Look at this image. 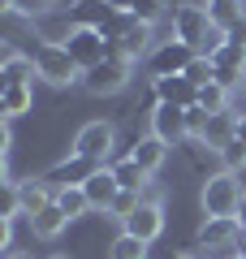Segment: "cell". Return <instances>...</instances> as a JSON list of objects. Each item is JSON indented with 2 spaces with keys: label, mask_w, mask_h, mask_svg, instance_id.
Wrapping results in <instances>:
<instances>
[{
  "label": "cell",
  "mask_w": 246,
  "mask_h": 259,
  "mask_svg": "<svg viewBox=\"0 0 246 259\" xmlns=\"http://www.w3.org/2000/svg\"><path fill=\"white\" fill-rule=\"evenodd\" d=\"M212 18H208V5H190V0H182V5H173V39H182L186 48H194L199 56H208L212 48L220 44V39H212Z\"/></svg>",
  "instance_id": "6da1fadb"
},
{
  "label": "cell",
  "mask_w": 246,
  "mask_h": 259,
  "mask_svg": "<svg viewBox=\"0 0 246 259\" xmlns=\"http://www.w3.org/2000/svg\"><path fill=\"white\" fill-rule=\"evenodd\" d=\"M242 182H237V173H216V177H208L203 182V190H199V207H203V216H237V207H242Z\"/></svg>",
  "instance_id": "7a4b0ae2"
},
{
  "label": "cell",
  "mask_w": 246,
  "mask_h": 259,
  "mask_svg": "<svg viewBox=\"0 0 246 259\" xmlns=\"http://www.w3.org/2000/svg\"><path fill=\"white\" fill-rule=\"evenodd\" d=\"M30 56H35V69H39L44 82H52V87H73V82H82V69L73 65V56L65 52V44H48V39H39Z\"/></svg>",
  "instance_id": "3957f363"
},
{
  "label": "cell",
  "mask_w": 246,
  "mask_h": 259,
  "mask_svg": "<svg viewBox=\"0 0 246 259\" xmlns=\"http://www.w3.org/2000/svg\"><path fill=\"white\" fill-rule=\"evenodd\" d=\"M112 147H117V125L112 121H87V125L73 134V156L91 160V164H112Z\"/></svg>",
  "instance_id": "277c9868"
},
{
  "label": "cell",
  "mask_w": 246,
  "mask_h": 259,
  "mask_svg": "<svg viewBox=\"0 0 246 259\" xmlns=\"http://www.w3.org/2000/svg\"><path fill=\"white\" fill-rule=\"evenodd\" d=\"M194 48H186L182 39H164V44H155L151 48V56H147V74H151V82L155 78H177V74H186V65L194 61Z\"/></svg>",
  "instance_id": "5b68a950"
},
{
  "label": "cell",
  "mask_w": 246,
  "mask_h": 259,
  "mask_svg": "<svg viewBox=\"0 0 246 259\" xmlns=\"http://www.w3.org/2000/svg\"><path fill=\"white\" fill-rule=\"evenodd\" d=\"M130 69H134V61H126V56H108L104 65H95V69H87L82 74V91L91 95H117L130 87Z\"/></svg>",
  "instance_id": "8992f818"
},
{
  "label": "cell",
  "mask_w": 246,
  "mask_h": 259,
  "mask_svg": "<svg viewBox=\"0 0 246 259\" xmlns=\"http://www.w3.org/2000/svg\"><path fill=\"white\" fill-rule=\"evenodd\" d=\"M65 52H69L73 65L87 74V69H95V65L108 61V39H104L100 30H78L73 26L69 35H65Z\"/></svg>",
  "instance_id": "52a82bcc"
},
{
  "label": "cell",
  "mask_w": 246,
  "mask_h": 259,
  "mask_svg": "<svg viewBox=\"0 0 246 259\" xmlns=\"http://www.w3.org/2000/svg\"><path fill=\"white\" fill-rule=\"evenodd\" d=\"M95 168H100V164H91V160H82V156H73V151H69L65 160H56V164L44 173V186L52 194L56 190H73V186H87V177H91Z\"/></svg>",
  "instance_id": "ba28073f"
},
{
  "label": "cell",
  "mask_w": 246,
  "mask_h": 259,
  "mask_svg": "<svg viewBox=\"0 0 246 259\" xmlns=\"http://www.w3.org/2000/svg\"><path fill=\"white\" fill-rule=\"evenodd\" d=\"M112 22H117V9H112L108 0H73L69 5V26H78V30H100V35H108Z\"/></svg>",
  "instance_id": "9c48e42d"
},
{
  "label": "cell",
  "mask_w": 246,
  "mask_h": 259,
  "mask_svg": "<svg viewBox=\"0 0 246 259\" xmlns=\"http://www.w3.org/2000/svg\"><path fill=\"white\" fill-rule=\"evenodd\" d=\"M151 134L164 139L169 147L190 143V134H186V108H177V104H160V108L151 112Z\"/></svg>",
  "instance_id": "30bf717a"
},
{
  "label": "cell",
  "mask_w": 246,
  "mask_h": 259,
  "mask_svg": "<svg viewBox=\"0 0 246 259\" xmlns=\"http://www.w3.org/2000/svg\"><path fill=\"white\" fill-rule=\"evenodd\" d=\"M121 233H134V238H143L151 246L164 233V203H138V212L121 221Z\"/></svg>",
  "instance_id": "8fae6325"
},
{
  "label": "cell",
  "mask_w": 246,
  "mask_h": 259,
  "mask_svg": "<svg viewBox=\"0 0 246 259\" xmlns=\"http://www.w3.org/2000/svg\"><path fill=\"white\" fill-rule=\"evenodd\" d=\"M87 199H91V212H104L108 216L112 212V203H117V194H121V186H117V177H112V168L104 164V168H95L91 177H87Z\"/></svg>",
  "instance_id": "7c38bea8"
},
{
  "label": "cell",
  "mask_w": 246,
  "mask_h": 259,
  "mask_svg": "<svg viewBox=\"0 0 246 259\" xmlns=\"http://www.w3.org/2000/svg\"><path fill=\"white\" fill-rule=\"evenodd\" d=\"M151 91H155V100H160V104H177V108H194V104H199V87H194L186 74H177V78H155Z\"/></svg>",
  "instance_id": "4fadbf2b"
},
{
  "label": "cell",
  "mask_w": 246,
  "mask_h": 259,
  "mask_svg": "<svg viewBox=\"0 0 246 259\" xmlns=\"http://www.w3.org/2000/svg\"><path fill=\"white\" fill-rule=\"evenodd\" d=\"M30 78H39L35 56H22L18 48H5V56H0V87H30Z\"/></svg>",
  "instance_id": "5bb4252c"
},
{
  "label": "cell",
  "mask_w": 246,
  "mask_h": 259,
  "mask_svg": "<svg viewBox=\"0 0 246 259\" xmlns=\"http://www.w3.org/2000/svg\"><path fill=\"white\" fill-rule=\"evenodd\" d=\"M237 117H242L237 108L212 112V117H208V130H203V139H199V143H203V147H212V151H220V147H225V143L237 134Z\"/></svg>",
  "instance_id": "9a60e30c"
},
{
  "label": "cell",
  "mask_w": 246,
  "mask_h": 259,
  "mask_svg": "<svg viewBox=\"0 0 246 259\" xmlns=\"http://www.w3.org/2000/svg\"><path fill=\"white\" fill-rule=\"evenodd\" d=\"M126 156H130V160H138V164L147 168V177H151L155 168L164 164V156H169V143L155 139V134H143V139H134V143L126 147Z\"/></svg>",
  "instance_id": "2e32d148"
},
{
  "label": "cell",
  "mask_w": 246,
  "mask_h": 259,
  "mask_svg": "<svg viewBox=\"0 0 246 259\" xmlns=\"http://www.w3.org/2000/svg\"><path fill=\"white\" fill-rule=\"evenodd\" d=\"M52 199H56V194L44 186V177H30V182H18V207H22V216H26V221H30V216H39L48 203H52Z\"/></svg>",
  "instance_id": "e0dca14e"
},
{
  "label": "cell",
  "mask_w": 246,
  "mask_h": 259,
  "mask_svg": "<svg viewBox=\"0 0 246 259\" xmlns=\"http://www.w3.org/2000/svg\"><path fill=\"white\" fill-rule=\"evenodd\" d=\"M112 48H117L126 61H143V56H151V26H143V22L130 18V30H126Z\"/></svg>",
  "instance_id": "ac0fdd59"
},
{
  "label": "cell",
  "mask_w": 246,
  "mask_h": 259,
  "mask_svg": "<svg viewBox=\"0 0 246 259\" xmlns=\"http://www.w3.org/2000/svg\"><path fill=\"white\" fill-rule=\"evenodd\" d=\"M30 229H35V238L52 242V238H61V233L69 229V216H65V207H61V203L52 199V203H48V207H44L39 216H30Z\"/></svg>",
  "instance_id": "d6986e66"
},
{
  "label": "cell",
  "mask_w": 246,
  "mask_h": 259,
  "mask_svg": "<svg viewBox=\"0 0 246 259\" xmlns=\"http://www.w3.org/2000/svg\"><path fill=\"white\" fill-rule=\"evenodd\" d=\"M108 168H112V177H117L121 190H138V194H143V190H147V182H151V177H147V168L138 164V160H130V156H117Z\"/></svg>",
  "instance_id": "ffe728a7"
},
{
  "label": "cell",
  "mask_w": 246,
  "mask_h": 259,
  "mask_svg": "<svg viewBox=\"0 0 246 259\" xmlns=\"http://www.w3.org/2000/svg\"><path fill=\"white\" fill-rule=\"evenodd\" d=\"M30 108H35V87H0V112H5V121L22 117Z\"/></svg>",
  "instance_id": "44dd1931"
},
{
  "label": "cell",
  "mask_w": 246,
  "mask_h": 259,
  "mask_svg": "<svg viewBox=\"0 0 246 259\" xmlns=\"http://www.w3.org/2000/svg\"><path fill=\"white\" fill-rule=\"evenodd\" d=\"M208 18L216 26V35H225L233 22L246 18V0H208Z\"/></svg>",
  "instance_id": "7402d4cb"
},
{
  "label": "cell",
  "mask_w": 246,
  "mask_h": 259,
  "mask_svg": "<svg viewBox=\"0 0 246 259\" xmlns=\"http://www.w3.org/2000/svg\"><path fill=\"white\" fill-rule=\"evenodd\" d=\"M186 156H190L194 173H199L203 182H208V177H216V173H225V160H220V151L203 147V143H194V147H186Z\"/></svg>",
  "instance_id": "603a6c76"
},
{
  "label": "cell",
  "mask_w": 246,
  "mask_h": 259,
  "mask_svg": "<svg viewBox=\"0 0 246 259\" xmlns=\"http://www.w3.org/2000/svg\"><path fill=\"white\" fill-rule=\"evenodd\" d=\"M56 203L65 207L69 225L82 221V216H91V199H87V190H82V186H73V190H56Z\"/></svg>",
  "instance_id": "cb8c5ba5"
},
{
  "label": "cell",
  "mask_w": 246,
  "mask_h": 259,
  "mask_svg": "<svg viewBox=\"0 0 246 259\" xmlns=\"http://www.w3.org/2000/svg\"><path fill=\"white\" fill-rule=\"evenodd\" d=\"M108 259H147V242L134 233H117L108 242Z\"/></svg>",
  "instance_id": "d4e9b609"
},
{
  "label": "cell",
  "mask_w": 246,
  "mask_h": 259,
  "mask_svg": "<svg viewBox=\"0 0 246 259\" xmlns=\"http://www.w3.org/2000/svg\"><path fill=\"white\" fill-rule=\"evenodd\" d=\"M212 65H229V69H246V48H237V44H225L220 39L216 48H212Z\"/></svg>",
  "instance_id": "484cf974"
},
{
  "label": "cell",
  "mask_w": 246,
  "mask_h": 259,
  "mask_svg": "<svg viewBox=\"0 0 246 259\" xmlns=\"http://www.w3.org/2000/svg\"><path fill=\"white\" fill-rule=\"evenodd\" d=\"M0 5H5V13H13V18H44L56 0H0Z\"/></svg>",
  "instance_id": "4316f807"
},
{
  "label": "cell",
  "mask_w": 246,
  "mask_h": 259,
  "mask_svg": "<svg viewBox=\"0 0 246 259\" xmlns=\"http://www.w3.org/2000/svg\"><path fill=\"white\" fill-rule=\"evenodd\" d=\"M199 108H203V112H225V108H229V91H225L220 82L199 87Z\"/></svg>",
  "instance_id": "83f0119b"
},
{
  "label": "cell",
  "mask_w": 246,
  "mask_h": 259,
  "mask_svg": "<svg viewBox=\"0 0 246 259\" xmlns=\"http://www.w3.org/2000/svg\"><path fill=\"white\" fill-rule=\"evenodd\" d=\"M186 78H190L194 87H208V82H216V65H212V56H194V61L186 65Z\"/></svg>",
  "instance_id": "f1b7e54d"
},
{
  "label": "cell",
  "mask_w": 246,
  "mask_h": 259,
  "mask_svg": "<svg viewBox=\"0 0 246 259\" xmlns=\"http://www.w3.org/2000/svg\"><path fill=\"white\" fill-rule=\"evenodd\" d=\"M160 13H164V5H160V0H134L130 18H134V22H143V26H155V22H160Z\"/></svg>",
  "instance_id": "f546056e"
},
{
  "label": "cell",
  "mask_w": 246,
  "mask_h": 259,
  "mask_svg": "<svg viewBox=\"0 0 246 259\" xmlns=\"http://www.w3.org/2000/svg\"><path fill=\"white\" fill-rule=\"evenodd\" d=\"M138 203H143V194H138V190H121L108 216H112V221H126V216H134V212H138Z\"/></svg>",
  "instance_id": "4dcf8cb0"
},
{
  "label": "cell",
  "mask_w": 246,
  "mask_h": 259,
  "mask_svg": "<svg viewBox=\"0 0 246 259\" xmlns=\"http://www.w3.org/2000/svg\"><path fill=\"white\" fill-rule=\"evenodd\" d=\"M220 160H225L229 173H237V168L246 164V143H242V139H229L225 147H220Z\"/></svg>",
  "instance_id": "1f68e13d"
},
{
  "label": "cell",
  "mask_w": 246,
  "mask_h": 259,
  "mask_svg": "<svg viewBox=\"0 0 246 259\" xmlns=\"http://www.w3.org/2000/svg\"><path fill=\"white\" fill-rule=\"evenodd\" d=\"M216 82L225 87V91H237V87L246 82V69H229V65H216Z\"/></svg>",
  "instance_id": "d6a6232c"
},
{
  "label": "cell",
  "mask_w": 246,
  "mask_h": 259,
  "mask_svg": "<svg viewBox=\"0 0 246 259\" xmlns=\"http://www.w3.org/2000/svg\"><path fill=\"white\" fill-rule=\"evenodd\" d=\"M220 39H225V44H237V48H246V18H242V22H233V26H229Z\"/></svg>",
  "instance_id": "836d02e7"
},
{
  "label": "cell",
  "mask_w": 246,
  "mask_h": 259,
  "mask_svg": "<svg viewBox=\"0 0 246 259\" xmlns=\"http://www.w3.org/2000/svg\"><path fill=\"white\" fill-rule=\"evenodd\" d=\"M108 5H112L117 13H130V9H134V0H108Z\"/></svg>",
  "instance_id": "e575fe53"
},
{
  "label": "cell",
  "mask_w": 246,
  "mask_h": 259,
  "mask_svg": "<svg viewBox=\"0 0 246 259\" xmlns=\"http://www.w3.org/2000/svg\"><path fill=\"white\" fill-rule=\"evenodd\" d=\"M233 139H242V143H246V112L237 117V134H233Z\"/></svg>",
  "instance_id": "d590c367"
},
{
  "label": "cell",
  "mask_w": 246,
  "mask_h": 259,
  "mask_svg": "<svg viewBox=\"0 0 246 259\" xmlns=\"http://www.w3.org/2000/svg\"><path fill=\"white\" fill-rule=\"evenodd\" d=\"M237 225H242V233H246V194H242V207H237Z\"/></svg>",
  "instance_id": "8d00e7d4"
},
{
  "label": "cell",
  "mask_w": 246,
  "mask_h": 259,
  "mask_svg": "<svg viewBox=\"0 0 246 259\" xmlns=\"http://www.w3.org/2000/svg\"><path fill=\"white\" fill-rule=\"evenodd\" d=\"M5 259H30V255H26V250H9V255H5Z\"/></svg>",
  "instance_id": "74e56055"
},
{
  "label": "cell",
  "mask_w": 246,
  "mask_h": 259,
  "mask_svg": "<svg viewBox=\"0 0 246 259\" xmlns=\"http://www.w3.org/2000/svg\"><path fill=\"white\" fill-rule=\"evenodd\" d=\"M48 259H69V255H48Z\"/></svg>",
  "instance_id": "f35d334b"
},
{
  "label": "cell",
  "mask_w": 246,
  "mask_h": 259,
  "mask_svg": "<svg viewBox=\"0 0 246 259\" xmlns=\"http://www.w3.org/2000/svg\"><path fill=\"white\" fill-rule=\"evenodd\" d=\"M160 5H173V0H160Z\"/></svg>",
  "instance_id": "ab89813d"
},
{
  "label": "cell",
  "mask_w": 246,
  "mask_h": 259,
  "mask_svg": "<svg viewBox=\"0 0 246 259\" xmlns=\"http://www.w3.org/2000/svg\"><path fill=\"white\" fill-rule=\"evenodd\" d=\"M233 259H246V255H233Z\"/></svg>",
  "instance_id": "60d3db41"
},
{
  "label": "cell",
  "mask_w": 246,
  "mask_h": 259,
  "mask_svg": "<svg viewBox=\"0 0 246 259\" xmlns=\"http://www.w3.org/2000/svg\"><path fill=\"white\" fill-rule=\"evenodd\" d=\"M242 250H246V238H242Z\"/></svg>",
  "instance_id": "b9f144b4"
}]
</instances>
